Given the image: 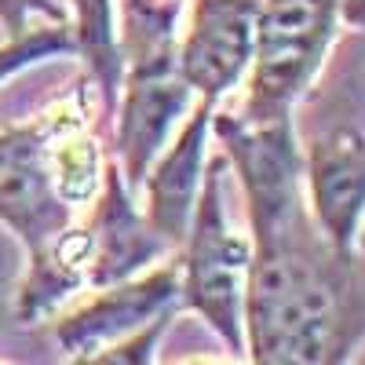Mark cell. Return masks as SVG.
Returning a JSON list of instances; mask_svg holds the SVG:
<instances>
[{
  "label": "cell",
  "instance_id": "obj_1",
  "mask_svg": "<svg viewBox=\"0 0 365 365\" xmlns=\"http://www.w3.org/2000/svg\"><path fill=\"white\" fill-rule=\"evenodd\" d=\"M358 252L344 256L311 223V212L252 230L245 282V358L267 365L347 361L365 336Z\"/></svg>",
  "mask_w": 365,
  "mask_h": 365
},
{
  "label": "cell",
  "instance_id": "obj_9",
  "mask_svg": "<svg viewBox=\"0 0 365 365\" xmlns=\"http://www.w3.org/2000/svg\"><path fill=\"white\" fill-rule=\"evenodd\" d=\"M303 201L336 252L354 256L365 230V135L336 125L303 150Z\"/></svg>",
  "mask_w": 365,
  "mask_h": 365
},
{
  "label": "cell",
  "instance_id": "obj_10",
  "mask_svg": "<svg viewBox=\"0 0 365 365\" xmlns=\"http://www.w3.org/2000/svg\"><path fill=\"white\" fill-rule=\"evenodd\" d=\"M84 230H88V289L125 282L132 274L146 270L150 263H158L165 252H172L168 241L150 227L146 212L139 208L125 175L110 158Z\"/></svg>",
  "mask_w": 365,
  "mask_h": 365
},
{
  "label": "cell",
  "instance_id": "obj_2",
  "mask_svg": "<svg viewBox=\"0 0 365 365\" xmlns=\"http://www.w3.org/2000/svg\"><path fill=\"white\" fill-rule=\"evenodd\" d=\"M227 158L208 154L201 194L190 227L179 241V307L194 311L220 344L245 358V282L252 263V237L241 234L227 208Z\"/></svg>",
  "mask_w": 365,
  "mask_h": 365
},
{
  "label": "cell",
  "instance_id": "obj_4",
  "mask_svg": "<svg viewBox=\"0 0 365 365\" xmlns=\"http://www.w3.org/2000/svg\"><path fill=\"white\" fill-rule=\"evenodd\" d=\"M212 139L220 143L245 194L252 230L282 223L303 205V150L296 143L292 117L245 120L241 113H212Z\"/></svg>",
  "mask_w": 365,
  "mask_h": 365
},
{
  "label": "cell",
  "instance_id": "obj_17",
  "mask_svg": "<svg viewBox=\"0 0 365 365\" xmlns=\"http://www.w3.org/2000/svg\"><path fill=\"white\" fill-rule=\"evenodd\" d=\"M66 22L70 26V11L63 0H0V26L4 37H22L29 29H37V22Z\"/></svg>",
  "mask_w": 365,
  "mask_h": 365
},
{
  "label": "cell",
  "instance_id": "obj_14",
  "mask_svg": "<svg viewBox=\"0 0 365 365\" xmlns=\"http://www.w3.org/2000/svg\"><path fill=\"white\" fill-rule=\"evenodd\" d=\"M187 0H120V51L125 66L175 55V29Z\"/></svg>",
  "mask_w": 365,
  "mask_h": 365
},
{
  "label": "cell",
  "instance_id": "obj_5",
  "mask_svg": "<svg viewBox=\"0 0 365 365\" xmlns=\"http://www.w3.org/2000/svg\"><path fill=\"white\" fill-rule=\"evenodd\" d=\"M48 139L51 110L0 132V223L15 234L26 256L41 252L70 223H77V208L55 187Z\"/></svg>",
  "mask_w": 365,
  "mask_h": 365
},
{
  "label": "cell",
  "instance_id": "obj_7",
  "mask_svg": "<svg viewBox=\"0 0 365 365\" xmlns=\"http://www.w3.org/2000/svg\"><path fill=\"white\" fill-rule=\"evenodd\" d=\"M77 311L63 314L51 325V340L70 361H91L103 347L132 336L135 329L150 325L158 314L179 307V259L150 263L146 270L125 282L91 289Z\"/></svg>",
  "mask_w": 365,
  "mask_h": 365
},
{
  "label": "cell",
  "instance_id": "obj_8",
  "mask_svg": "<svg viewBox=\"0 0 365 365\" xmlns=\"http://www.w3.org/2000/svg\"><path fill=\"white\" fill-rule=\"evenodd\" d=\"M259 0H190V19L175 41V70L197 99L223 103L245 81L256 48Z\"/></svg>",
  "mask_w": 365,
  "mask_h": 365
},
{
  "label": "cell",
  "instance_id": "obj_3",
  "mask_svg": "<svg viewBox=\"0 0 365 365\" xmlns=\"http://www.w3.org/2000/svg\"><path fill=\"white\" fill-rule=\"evenodd\" d=\"M340 0H259L241 117H292L340 37Z\"/></svg>",
  "mask_w": 365,
  "mask_h": 365
},
{
  "label": "cell",
  "instance_id": "obj_12",
  "mask_svg": "<svg viewBox=\"0 0 365 365\" xmlns=\"http://www.w3.org/2000/svg\"><path fill=\"white\" fill-rule=\"evenodd\" d=\"M81 289H88V230L70 223L41 252L26 256V274L15 292V322L41 325Z\"/></svg>",
  "mask_w": 365,
  "mask_h": 365
},
{
  "label": "cell",
  "instance_id": "obj_6",
  "mask_svg": "<svg viewBox=\"0 0 365 365\" xmlns=\"http://www.w3.org/2000/svg\"><path fill=\"white\" fill-rule=\"evenodd\" d=\"M194 106V88L179 77L175 55L132 63L120 77L113 117V165L125 175L128 190L139 194L146 168L154 165L161 146L182 125V117Z\"/></svg>",
  "mask_w": 365,
  "mask_h": 365
},
{
  "label": "cell",
  "instance_id": "obj_18",
  "mask_svg": "<svg viewBox=\"0 0 365 365\" xmlns=\"http://www.w3.org/2000/svg\"><path fill=\"white\" fill-rule=\"evenodd\" d=\"M358 252L365 256V230H361V241H358Z\"/></svg>",
  "mask_w": 365,
  "mask_h": 365
},
{
  "label": "cell",
  "instance_id": "obj_13",
  "mask_svg": "<svg viewBox=\"0 0 365 365\" xmlns=\"http://www.w3.org/2000/svg\"><path fill=\"white\" fill-rule=\"evenodd\" d=\"M70 34H73V55L84 63L88 81L96 84L103 113L110 117L120 77H125V51H120V15L117 0H70Z\"/></svg>",
  "mask_w": 365,
  "mask_h": 365
},
{
  "label": "cell",
  "instance_id": "obj_15",
  "mask_svg": "<svg viewBox=\"0 0 365 365\" xmlns=\"http://www.w3.org/2000/svg\"><path fill=\"white\" fill-rule=\"evenodd\" d=\"M73 55V34L66 22H44L37 29H29L22 37H11L0 44V84H8L11 77L44 66L51 58H70Z\"/></svg>",
  "mask_w": 365,
  "mask_h": 365
},
{
  "label": "cell",
  "instance_id": "obj_16",
  "mask_svg": "<svg viewBox=\"0 0 365 365\" xmlns=\"http://www.w3.org/2000/svg\"><path fill=\"white\" fill-rule=\"evenodd\" d=\"M182 307H172V311H165V314H158L150 325H143V329H135L132 336H125V340H117V344H110V347H103L91 361H103V365H117V361H132V365H146V361H154V351H158V344H161V336L168 332V322L179 314Z\"/></svg>",
  "mask_w": 365,
  "mask_h": 365
},
{
  "label": "cell",
  "instance_id": "obj_11",
  "mask_svg": "<svg viewBox=\"0 0 365 365\" xmlns=\"http://www.w3.org/2000/svg\"><path fill=\"white\" fill-rule=\"evenodd\" d=\"M220 103L197 99L182 125L172 132V139L161 146L154 165L146 168L143 179V201H146V220L172 249H179L182 234L190 227L194 205L201 194V179L208 165V143H212V113Z\"/></svg>",
  "mask_w": 365,
  "mask_h": 365
}]
</instances>
